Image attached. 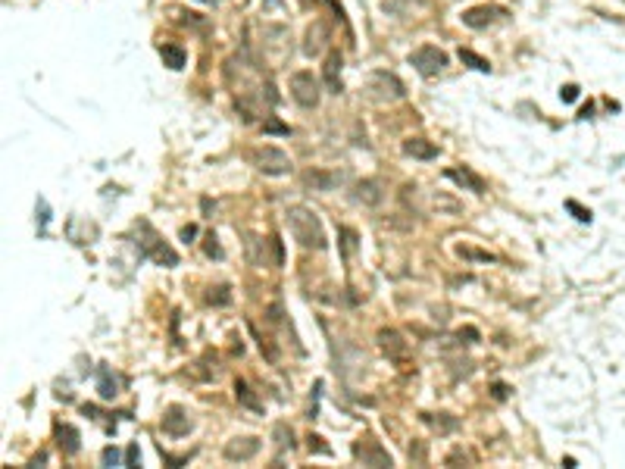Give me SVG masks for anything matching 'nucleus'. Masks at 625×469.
Masks as SVG:
<instances>
[{
	"label": "nucleus",
	"instance_id": "1",
	"mask_svg": "<svg viewBox=\"0 0 625 469\" xmlns=\"http://www.w3.org/2000/svg\"><path fill=\"white\" fill-rule=\"evenodd\" d=\"M132 238H134V247H138L141 257L153 260L157 266H166V270L178 266V253L172 251L169 244H166V238L157 229H153L147 219H138V223L132 225Z\"/></svg>",
	"mask_w": 625,
	"mask_h": 469
},
{
	"label": "nucleus",
	"instance_id": "2",
	"mask_svg": "<svg viewBox=\"0 0 625 469\" xmlns=\"http://www.w3.org/2000/svg\"><path fill=\"white\" fill-rule=\"evenodd\" d=\"M285 216H288V229H291L294 241H297L300 247H307V251H325L328 247L322 223L313 210H307V206H288Z\"/></svg>",
	"mask_w": 625,
	"mask_h": 469
},
{
	"label": "nucleus",
	"instance_id": "3",
	"mask_svg": "<svg viewBox=\"0 0 625 469\" xmlns=\"http://www.w3.org/2000/svg\"><path fill=\"white\" fill-rule=\"evenodd\" d=\"M409 66H413L419 76L432 78V76H438V72L447 69V53L441 50V47H435V44H422V47H416V50L409 53Z\"/></svg>",
	"mask_w": 625,
	"mask_h": 469
},
{
	"label": "nucleus",
	"instance_id": "4",
	"mask_svg": "<svg viewBox=\"0 0 625 469\" xmlns=\"http://www.w3.org/2000/svg\"><path fill=\"white\" fill-rule=\"evenodd\" d=\"M251 163L263 176H288L291 172V160L279 147H257V150H251Z\"/></svg>",
	"mask_w": 625,
	"mask_h": 469
},
{
	"label": "nucleus",
	"instance_id": "5",
	"mask_svg": "<svg viewBox=\"0 0 625 469\" xmlns=\"http://www.w3.org/2000/svg\"><path fill=\"white\" fill-rule=\"evenodd\" d=\"M369 97L379 100V104H394V100H400L403 94V82L398 76H391V72H372L369 76Z\"/></svg>",
	"mask_w": 625,
	"mask_h": 469
},
{
	"label": "nucleus",
	"instance_id": "6",
	"mask_svg": "<svg viewBox=\"0 0 625 469\" xmlns=\"http://www.w3.org/2000/svg\"><path fill=\"white\" fill-rule=\"evenodd\" d=\"M291 94H294V100H297L300 106L313 110V106L319 104V94H322L319 78H316L313 72H307V69L294 72V76H291Z\"/></svg>",
	"mask_w": 625,
	"mask_h": 469
},
{
	"label": "nucleus",
	"instance_id": "7",
	"mask_svg": "<svg viewBox=\"0 0 625 469\" xmlns=\"http://www.w3.org/2000/svg\"><path fill=\"white\" fill-rule=\"evenodd\" d=\"M353 457H357L363 466H394L391 454H388L385 447H381L379 441H372V438L357 441V444H353Z\"/></svg>",
	"mask_w": 625,
	"mask_h": 469
},
{
	"label": "nucleus",
	"instance_id": "8",
	"mask_svg": "<svg viewBox=\"0 0 625 469\" xmlns=\"http://www.w3.org/2000/svg\"><path fill=\"white\" fill-rule=\"evenodd\" d=\"M500 16H507V10L503 6H472V10L463 13V25H469V29H485V25L497 22Z\"/></svg>",
	"mask_w": 625,
	"mask_h": 469
},
{
	"label": "nucleus",
	"instance_id": "9",
	"mask_svg": "<svg viewBox=\"0 0 625 469\" xmlns=\"http://www.w3.org/2000/svg\"><path fill=\"white\" fill-rule=\"evenodd\" d=\"M191 416H188L181 407H169V410L163 413V432L172 435V438H185L188 432H191Z\"/></svg>",
	"mask_w": 625,
	"mask_h": 469
},
{
	"label": "nucleus",
	"instance_id": "10",
	"mask_svg": "<svg viewBox=\"0 0 625 469\" xmlns=\"http://www.w3.org/2000/svg\"><path fill=\"white\" fill-rule=\"evenodd\" d=\"M344 172H322V169H310L304 172V185L313 188V191H335L338 185H344Z\"/></svg>",
	"mask_w": 625,
	"mask_h": 469
},
{
	"label": "nucleus",
	"instance_id": "11",
	"mask_svg": "<svg viewBox=\"0 0 625 469\" xmlns=\"http://www.w3.org/2000/svg\"><path fill=\"white\" fill-rule=\"evenodd\" d=\"M353 200L363 206H379L381 200H385V185H381L379 178H363L357 185V191H353Z\"/></svg>",
	"mask_w": 625,
	"mask_h": 469
},
{
	"label": "nucleus",
	"instance_id": "12",
	"mask_svg": "<svg viewBox=\"0 0 625 469\" xmlns=\"http://www.w3.org/2000/svg\"><path fill=\"white\" fill-rule=\"evenodd\" d=\"M257 451H260V438H232L223 454H225V460H232V463L234 460L244 463V460H251Z\"/></svg>",
	"mask_w": 625,
	"mask_h": 469
},
{
	"label": "nucleus",
	"instance_id": "13",
	"mask_svg": "<svg viewBox=\"0 0 625 469\" xmlns=\"http://www.w3.org/2000/svg\"><path fill=\"white\" fill-rule=\"evenodd\" d=\"M444 176L450 178V182H456L460 188H469V191H475V194H485L488 191V185H485V178L482 176H475L469 166H463V169H447Z\"/></svg>",
	"mask_w": 625,
	"mask_h": 469
},
{
	"label": "nucleus",
	"instance_id": "14",
	"mask_svg": "<svg viewBox=\"0 0 625 469\" xmlns=\"http://www.w3.org/2000/svg\"><path fill=\"white\" fill-rule=\"evenodd\" d=\"M403 153L413 157V160H438L441 147L432 144V141H426V138H407L403 141Z\"/></svg>",
	"mask_w": 625,
	"mask_h": 469
},
{
	"label": "nucleus",
	"instance_id": "15",
	"mask_svg": "<svg viewBox=\"0 0 625 469\" xmlns=\"http://www.w3.org/2000/svg\"><path fill=\"white\" fill-rule=\"evenodd\" d=\"M97 394L104 400H113L119 394V379H116V372H113L106 363L97 370Z\"/></svg>",
	"mask_w": 625,
	"mask_h": 469
},
{
	"label": "nucleus",
	"instance_id": "16",
	"mask_svg": "<svg viewBox=\"0 0 625 469\" xmlns=\"http://www.w3.org/2000/svg\"><path fill=\"white\" fill-rule=\"evenodd\" d=\"M57 444L63 454H78V447H82V435H78L76 426H57Z\"/></svg>",
	"mask_w": 625,
	"mask_h": 469
},
{
	"label": "nucleus",
	"instance_id": "17",
	"mask_svg": "<svg viewBox=\"0 0 625 469\" xmlns=\"http://www.w3.org/2000/svg\"><path fill=\"white\" fill-rule=\"evenodd\" d=\"M341 66H344L341 53H328V59H325V85H328V91H332V94L344 91V85H341Z\"/></svg>",
	"mask_w": 625,
	"mask_h": 469
},
{
	"label": "nucleus",
	"instance_id": "18",
	"mask_svg": "<svg viewBox=\"0 0 625 469\" xmlns=\"http://www.w3.org/2000/svg\"><path fill=\"white\" fill-rule=\"evenodd\" d=\"M379 344H381V351H385L388 357H394V360H400L403 354H407V344H403L400 332H394V328H385V332H379Z\"/></svg>",
	"mask_w": 625,
	"mask_h": 469
},
{
	"label": "nucleus",
	"instance_id": "19",
	"mask_svg": "<svg viewBox=\"0 0 625 469\" xmlns=\"http://www.w3.org/2000/svg\"><path fill=\"white\" fill-rule=\"evenodd\" d=\"M325 38H328V29L322 22H316L310 31H307V44H304V50H307V57H316V53L325 47Z\"/></svg>",
	"mask_w": 625,
	"mask_h": 469
},
{
	"label": "nucleus",
	"instance_id": "20",
	"mask_svg": "<svg viewBox=\"0 0 625 469\" xmlns=\"http://www.w3.org/2000/svg\"><path fill=\"white\" fill-rule=\"evenodd\" d=\"M160 57H163V66H169V69H185L188 63V53L178 44H163L160 47Z\"/></svg>",
	"mask_w": 625,
	"mask_h": 469
},
{
	"label": "nucleus",
	"instance_id": "21",
	"mask_svg": "<svg viewBox=\"0 0 625 469\" xmlns=\"http://www.w3.org/2000/svg\"><path fill=\"white\" fill-rule=\"evenodd\" d=\"M234 398H238V400H241V404H244V407H251V410H257V413L263 410V404H260V400L253 398L251 385H247L244 379H238V382H234Z\"/></svg>",
	"mask_w": 625,
	"mask_h": 469
},
{
	"label": "nucleus",
	"instance_id": "22",
	"mask_svg": "<svg viewBox=\"0 0 625 469\" xmlns=\"http://www.w3.org/2000/svg\"><path fill=\"white\" fill-rule=\"evenodd\" d=\"M460 59H463L466 66H472L475 72H491V63H488L485 57H479V53L466 50V47H460Z\"/></svg>",
	"mask_w": 625,
	"mask_h": 469
},
{
	"label": "nucleus",
	"instance_id": "23",
	"mask_svg": "<svg viewBox=\"0 0 625 469\" xmlns=\"http://www.w3.org/2000/svg\"><path fill=\"white\" fill-rule=\"evenodd\" d=\"M422 419H426L432 428H438V432H454V428H456V419L447 416V413H438V419H435V416H422Z\"/></svg>",
	"mask_w": 625,
	"mask_h": 469
},
{
	"label": "nucleus",
	"instance_id": "24",
	"mask_svg": "<svg viewBox=\"0 0 625 469\" xmlns=\"http://www.w3.org/2000/svg\"><path fill=\"white\" fill-rule=\"evenodd\" d=\"M263 132H266V135H291V129H288L285 122H279L275 116L263 119Z\"/></svg>",
	"mask_w": 625,
	"mask_h": 469
},
{
	"label": "nucleus",
	"instance_id": "25",
	"mask_svg": "<svg viewBox=\"0 0 625 469\" xmlns=\"http://www.w3.org/2000/svg\"><path fill=\"white\" fill-rule=\"evenodd\" d=\"M206 300H210V304H216V307H225L228 300H232V294H228V288H225V285H219V288H210Z\"/></svg>",
	"mask_w": 625,
	"mask_h": 469
},
{
	"label": "nucleus",
	"instance_id": "26",
	"mask_svg": "<svg viewBox=\"0 0 625 469\" xmlns=\"http://www.w3.org/2000/svg\"><path fill=\"white\" fill-rule=\"evenodd\" d=\"M566 210L573 213V216L579 219V223H591V210H584L579 200H566Z\"/></svg>",
	"mask_w": 625,
	"mask_h": 469
},
{
	"label": "nucleus",
	"instance_id": "27",
	"mask_svg": "<svg viewBox=\"0 0 625 469\" xmlns=\"http://www.w3.org/2000/svg\"><path fill=\"white\" fill-rule=\"evenodd\" d=\"M100 460H104L106 466H119V463H122V457H119V451H116V447H104V454H100ZM122 466H125V463H122Z\"/></svg>",
	"mask_w": 625,
	"mask_h": 469
},
{
	"label": "nucleus",
	"instance_id": "28",
	"mask_svg": "<svg viewBox=\"0 0 625 469\" xmlns=\"http://www.w3.org/2000/svg\"><path fill=\"white\" fill-rule=\"evenodd\" d=\"M204 251H206V257H223V247L216 244V234H206V244H204Z\"/></svg>",
	"mask_w": 625,
	"mask_h": 469
},
{
	"label": "nucleus",
	"instance_id": "29",
	"mask_svg": "<svg viewBox=\"0 0 625 469\" xmlns=\"http://www.w3.org/2000/svg\"><path fill=\"white\" fill-rule=\"evenodd\" d=\"M560 97H563V104H575V100H579V85H563Z\"/></svg>",
	"mask_w": 625,
	"mask_h": 469
},
{
	"label": "nucleus",
	"instance_id": "30",
	"mask_svg": "<svg viewBox=\"0 0 625 469\" xmlns=\"http://www.w3.org/2000/svg\"><path fill=\"white\" fill-rule=\"evenodd\" d=\"M460 257H469V260H494L491 253H485V251H472V247H460Z\"/></svg>",
	"mask_w": 625,
	"mask_h": 469
},
{
	"label": "nucleus",
	"instance_id": "31",
	"mask_svg": "<svg viewBox=\"0 0 625 469\" xmlns=\"http://www.w3.org/2000/svg\"><path fill=\"white\" fill-rule=\"evenodd\" d=\"M307 441H310V451H316V454H332V447H328V444H322V438H319V435H310V438H307Z\"/></svg>",
	"mask_w": 625,
	"mask_h": 469
},
{
	"label": "nucleus",
	"instance_id": "32",
	"mask_svg": "<svg viewBox=\"0 0 625 469\" xmlns=\"http://www.w3.org/2000/svg\"><path fill=\"white\" fill-rule=\"evenodd\" d=\"M141 463V454H138V444H132L129 451H125V466H138Z\"/></svg>",
	"mask_w": 625,
	"mask_h": 469
},
{
	"label": "nucleus",
	"instance_id": "33",
	"mask_svg": "<svg viewBox=\"0 0 625 469\" xmlns=\"http://www.w3.org/2000/svg\"><path fill=\"white\" fill-rule=\"evenodd\" d=\"M38 206H41V234L47 232V223H50V210H47V200L41 197L38 200Z\"/></svg>",
	"mask_w": 625,
	"mask_h": 469
},
{
	"label": "nucleus",
	"instance_id": "34",
	"mask_svg": "<svg viewBox=\"0 0 625 469\" xmlns=\"http://www.w3.org/2000/svg\"><path fill=\"white\" fill-rule=\"evenodd\" d=\"M491 394H494V400H507L510 388H507V385H503V382H497V385L491 388Z\"/></svg>",
	"mask_w": 625,
	"mask_h": 469
},
{
	"label": "nucleus",
	"instance_id": "35",
	"mask_svg": "<svg viewBox=\"0 0 625 469\" xmlns=\"http://www.w3.org/2000/svg\"><path fill=\"white\" fill-rule=\"evenodd\" d=\"M191 238H197V225H185L181 229V241H191Z\"/></svg>",
	"mask_w": 625,
	"mask_h": 469
},
{
	"label": "nucleus",
	"instance_id": "36",
	"mask_svg": "<svg viewBox=\"0 0 625 469\" xmlns=\"http://www.w3.org/2000/svg\"><path fill=\"white\" fill-rule=\"evenodd\" d=\"M206 4H216V0H206Z\"/></svg>",
	"mask_w": 625,
	"mask_h": 469
}]
</instances>
